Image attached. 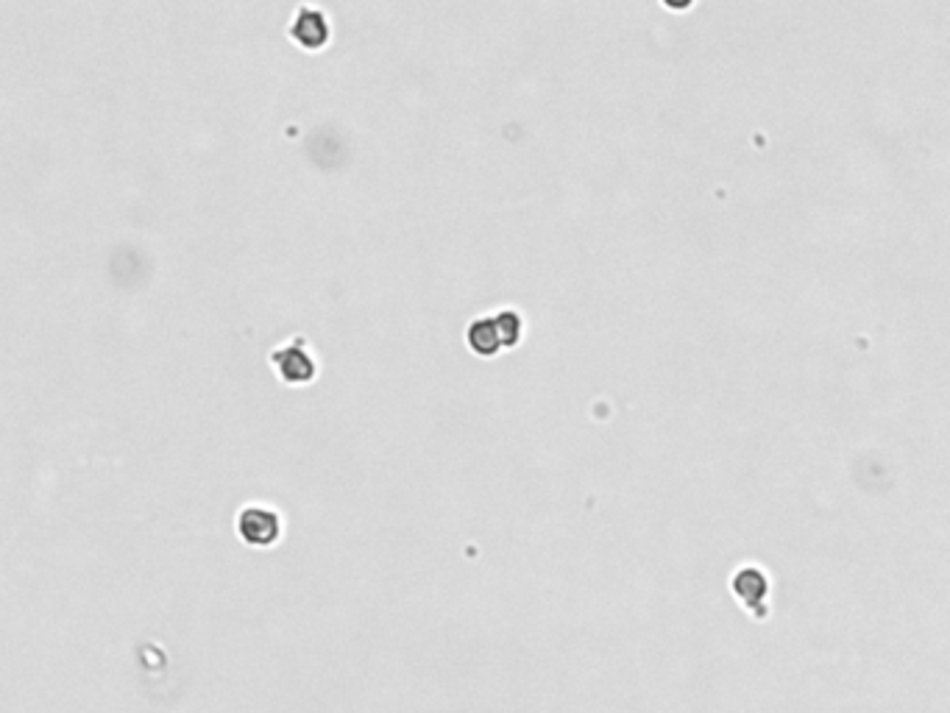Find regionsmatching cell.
I'll use <instances>...</instances> for the list:
<instances>
[{
	"label": "cell",
	"instance_id": "cell-1",
	"mask_svg": "<svg viewBox=\"0 0 950 713\" xmlns=\"http://www.w3.org/2000/svg\"><path fill=\"white\" fill-rule=\"evenodd\" d=\"M268 360H271V365L279 371L282 382H287V385H304V382H310L315 376L313 354L307 351V343H304L301 335L287 340L282 346H276L268 354Z\"/></svg>",
	"mask_w": 950,
	"mask_h": 713
},
{
	"label": "cell",
	"instance_id": "cell-2",
	"mask_svg": "<svg viewBox=\"0 0 950 713\" xmlns=\"http://www.w3.org/2000/svg\"><path fill=\"white\" fill-rule=\"evenodd\" d=\"M237 532L240 538L251 546H271L279 541L282 532V519L274 507L265 505H246L237 516Z\"/></svg>",
	"mask_w": 950,
	"mask_h": 713
},
{
	"label": "cell",
	"instance_id": "cell-3",
	"mask_svg": "<svg viewBox=\"0 0 950 713\" xmlns=\"http://www.w3.org/2000/svg\"><path fill=\"white\" fill-rule=\"evenodd\" d=\"M287 34L296 39L301 48H307V51H318V48H324L326 42H329L332 28H329V20H326V14L321 12L318 6H307V3H301L299 9H296L293 23H290V28H287Z\"/></svg>",
	"mask_w": 950,
	"mask_h": 713
},
{
	"label": "cell",
	"instance_id": "cell-4",
	"mask_svg": "<svg viewBox=\"0 0 950 713\" xmlns=\"http://www.w3.org/2000/svg\"><path fill=\"white\" fill-rule=\"evenodd\" d=\"M466 343H469V349L474 354H480V357H494L496 351L505 349L502 346V338H499V329L494 324V315H482V318H474L466 329Z\"/></svg>",
	"mask_w": 950,
	"mask_h": 713
},
{
	"label": "cell",
	"instance_id": "cell-5",
	"mask_svg": "<svg viewBox=\"0 0 950 713\" xmlns=\"http://www.w3.org/2000/svg\"><path fill=\"white\" fill-rule=\"evenodd\" d=\"M494 324L499 329V338H502V346L510 349V346H516L521 340V329H524V321H521V315L516 310H499L494 312Z\"/></svg>",
	"mask_w": 950,
	"mask_h": 713
}]
</instances>
